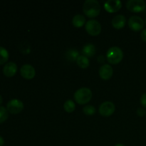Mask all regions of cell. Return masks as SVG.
<instances>
[{
    "mask_svg": "<svg viewBox=\"0 0 146 146\" xmlns=\"http://www.w3.org/2000/svg\"><path fill=\"white\" fill-rule=\"evenodd\" d=\"M83 10L89 18H94L100 14L101 6L96 0H86L83 6Z\"/></svg>",
    "mask_w": 146,
    "mask_h": 146,
    "instance_id": "6da1fadb",
    "label": "cell"
},
{
    "mask_svg": "<svg viewBox=\"0 0 146 146\" xmlns=\"http://www.w3.org/2000/svg\"><path fill=\"white\" fill-rule=\"evenodd\" d=\"M92 98V91L86 87L79 88L74 94V99L76 102L80 105H84L91 101Z\"/></svg>",
    "mask_w": 146,
    "mask_h": 146,
    "instance_id": "7a4b0ae2",
    "label": "cell"
},
{
    "mask_svg": "<svg viewBox=\"0 0 146 146\" xmlns=\"http://www.w3.org/2000/svg\"><path fill=\"white\" fill-rule=\"evenodd\" d=\"M107 60L111 64H118L123 58V52L121 48L113 46L108 50L106 53Z\"/></svg>",
    "mask_w": 146,
    "mask_h": 146,
    "instance_id": "3957f363",
    "label": "cell"
},
{
    "mask_svg": "<svg viewBox=\"0 0 146 146\" xmlns=\"http://www.w3.org/2000/svg\"><path fill=\"white\" fill-rule=\"evenodd\" d=\"M146 4L143 0H128L126 3V7L129 11L135 13H139L145 10Z\"/></svg>",
    "mask_w": 146,
    "mask_h": 146,
    "instance_id": "277c9868",
    "label": "cell"
},
{
    "mask_svg": "<svg viewBox=\"0 0 146 146\" xmlns=\"http://www.w3.org/2000/svg\"><path fill=\"white\" fill-rule=\"evenodd\" d=\"M86 30L91 36H98L101 33V25L96 19H91L86 23Z\"/></svg>",
    "mask_w": 146,
    "mask_h": 146,
    "instance_id": "5b68a950",
    "label": "cell"
},
{
    "mask_svg": "<svg viewBox=\"0 0 146 146\" xmlns=\"http://www.w3.org/2000/svg\"><path fill=\"white\" fill-rule=\"evenodd\" d=\"M7 109L10 113L18 114L24 109V104L19 99H12L7 104Z\"/></svg>",
    "mask_w": 146,
    "mask_h": 146,
    "instance_id": "8992f818",
    "label": "cell"
},
{
    "mask_svg": "<svg viewBox=\"0 0 146 146\" xmlns=\"http://www.w3.org/2000/svg\"><path fill=\"white\" fill-rule=\"evenodd\" d=\"M115 110V107L113 103H112L111 101H105L100 105L98 111L101 115L108 117L112 115Z\"/></svg>",
    "mask_w": 146,
    "mask_h": 146,
    "instance_id": "52a82bcc",
    "label": "cell"
},
{
    "mask_svg": "<svg viewBox=\"0 0 146 146\" xmlns=\"http://www.w3.org/2000/svg\"><path fill=\"white\" fill-rule=\"evenodd\" d=\"M128 26L133 31H139L143 29L144 21L138 16H132L128 19Z\"/></svg>",
    "mask_w": 146,
    "mask_h": 146,
    "instance_id": "ba28073f",
    "label": "cell"
},
{
    "mask_svg": "<svg viewBox=\"0 0 146 146\" xmlns=\"http://www.w3.org/2000/svg\"><path fill=\"white\" fill-rule=\"evenodd\" d=\"M20 73L23 78L26 79H31L36 75L35 68L30 64H24L21 67Z\"/></svg>",
    "mask_w": 146,
    "mask_h": 146,
    "instance_id": "9c48e42d",
    "label": "cell"
},
{
    "mask_svg": "<svg viewBox=\"0 0 146 146\" xmlns=\"http://www.w3.org/2000/svg\"><path fill=\"white\" fill-rule=\"evenodd\" d=\"M122 7V2L119 0H108L104 4V9L109 13L118 11Z\"/></svg>",
    "mask_w": 146,
    "mask_h": 146,
    "instance_id": "30bf717a",
    "label": "cell"
},
{
    "mask_svg": "<svg viewBox=\"0 0 146 146\" xmlns=\"http://www.w3.org/2000/svg\"><path fill=\"white\" fill-rule=\"evenodd\" d=\"M113 70L112 66L109 64H104L99 69L100 77L103 80H108L112 77Z\"/></svg>",
    "mask_w": 146,
    "mask_h": 146,
    "instance_id": "8fae6325",
    "label": "cell"
},
{
    "mask_svg": "<svg viewBox=\"0 0 146 146\" xmlns=\"http://www.w3.org/2000/svg\"><path fill=\"white\" fill-rule=\"evenodd\" d=\"M17 71V66L14 62H9L4 65L3 68V73L7 77H12Z\"/></svg>",
    "mask_w": 146,
    "mask_h": 146,
    "instance_id": "7c38bea8",
    "label": "cell"
},
{
    "mask_svg": "<svg viewBox=\"0 0 146 146\" xmlns=\"http://www.w3.org/2000/svg\"><path fill=\"white\" fill-rule=\"evenodd\" d=\"M126 23V19L125 16L122 14H118L115 16L112 19V25L116 29H121L123 28Z\"/></svg>",
    "mask_w": 146,
    "mask_h": 146,
    "instance_id": "4fadbf2b",
    "label": "cell"
},
{
    "mask_svg": "<svg viewBox=\"0 0 146 146\" xmlns=\"http://www.w3.org/2000/svg\"><path fill=\"white\" fill-rule=\"evenodd\" d=\"M83 55L86 57H93L96 54V46L93 44H87L83 47Z\"/></svg>",
    "mask_w": 146,
    "mask_h": 146,
    "instance_id": "5bb4252c",
    "label": "cell"
},
{
    "mask_svg": "<svg viewBox=\"0 0 146 146\" xmlns=\"http://www.w3.org/2000/svg\"><path fill=\"white\" fill-rule=\"evenodd\" d=\"M86 18L82 14H76L74 17L72 19V24L75 27L79 28L85 24Z\"/></svg>",
    "mask_w": 146,
    "mask_h": 146,
    "instance_id": "9a60e30c",
    "label": "cell"
},
{
    "mask_svg": "<svg viewBox=\"0 0 146 146\" xmlns=\"http://www.w3.org/2000/svg\"><path fill=\"white\" fill-rule=\"evenodd\" d=\"M66 57L70 61H76L79 57V52L76 48H70L66 53Z\"/></svg>",
    "mask_w": 146,
    "mask_h": 146,
    "instance_id": "2e32d148",
    "label": "cell"
},
{
    "mask_svg": "<svg viewBox=\"0 0 146 146\" xmlns=\"http://www.w3.org/2000/svg\"><path fill=\"white\" fill-rule=\"evenodd\" d=\"M76 63L79 67L81 68H86L89 66V59L88 57L85 56H79L78 59L76 60Z\"/></svg>",
    "mask_w": 146,
    "mask_h": 146,
    "instance_id": "e0dca14e",
    "label": "cell"
},
{
    "mask_svg": "<svg viewBox=\"0 0 146 146\" xmlns=\"http://www.w3.org/2000/svg\"><path fill=\"white\" fill-rule=\"evenodd\" d=\"M9 59V53L5 48L0 46V65L4 64Z\"/></svg>",
    "mask_w": 146,
    "mask_h": 146,
    "instance_id": "ac0fdd59",
    "label": "cell"
},
{
    "mask_svg": "<svg viewBox=\"0 0 146 146\" xmlns=\"http://www.w3.org/2000/svg\"><path fill=\"white\" fill-rule=\"evenodd\" d=\"M75 103L72 100H68L64 103V108L67 113H72L75 110Z\"/></svg>",
    "mask_w": 146,
    "mask_h": 146,
    "instance_id": "d6986e66",
    "label": "cell"
},
{
    "mask_svg": "<svg viewBox=\"0 0 146 146\" xmlns=\"http://www.w3.org/2000/svg\"><path fill=\"white\" fill-rule=\"evenodd\" d=\"M9 117L8 111L4 106H0V123L7 121Z\"/></svg>",
    "mask_w": 146,
    "mask_h": 146,
    "instance_id": "ffe728a7",
    "label": "cell"
},
{
    "mask_svg": "<svg viewBox=\"0 0 146 146\" xmlns=\"http://www.w3.org/2000/svg\"><path fill=\"white\" fill-rule=\"evenodd\" d=\"M83 112L86 115H93L96 113V108L91 105H87L83 108Z\"/></svg>",
    "mask_w": 146,
    "mask_h": 146,
    "instance_id": "44dd1931",
    "label": "cell"
},
{
    "mask_svg": "<svg viewBox=\"0 0 146 146\" xmlns=\"http://www.w3.org/2000/svg\"><path fill=\"white\" fill-rule=\"evenodd\" d=\"M136 113H137V114H138V115H139V116H141V117H143V116H144L145 115H146V112H145V109H144V108H138Z\"/></svg>",
    "mask_w": 146,
    "mask_h": 146,
    "instance_id": "7402d4cb",
    "label": "cell"
},
{
    "mask_svg": "<svg viewBox=\"0 0 146 146\" xmlns=\"http://www.w3.org/2000/svg\"><path fill=\"white\" fill-rule=\"evenodd\" d=\"M141 104L144 108H146V94H143L141 97Z\"/></svg>",
    "mask_w": 146,
    "mask_h": 146,
    "instance_id": "603a6c76",
    "label": "cell"
},
{
    "mask_svg": "<svg viewBox=\"0 0 146 146\" xmlns=\"http://www.w3.org/2000/svg\"><path fill=\"white\" fill-rule=\"evenodd\" d=\"M141 38H142L143 41H145L146 42V29L143 30L142 33H141Z\"/></svg>",
    "mask_w": 146,
    "mask_h": 146,
    "instance_id": "cb8c5ba5",
    "label": "cell"
},
{
    "mask_svg": "<svg viewBox=\"0 0 146 146\" xmlns=\"http://www.w3.org/2000/svg\"><path fill=\"white\" fill-rule=\"evenodd\" d=\"M105 61V58H104V56H99L98 57V61L99 63H104Z\"/></svg>",
    "mask_w": 146,
    "mask_h": 146,
    "instance_id": "d4e9b609",
    "label": "cell"
},
{
    "mask_svg": "<svg viewBox=\"0 0 146 146\" xmlns=\"http://www.w3.org/2000/svg\"><path fill=\"white\" fill-rule=\"evenodd\" d=\"M4 138H3L1 136H0V146H2L4 145Z\"/></svg>",
    "mask_w": 146,
    "mask_h": 146,
    "instance_id": "484cf974",
    "label": "cell"
},
{
    "mask_svg": "<svg viewBox=\"0 0 146 146\" xmlns=\"http://www.w3.org/2000/svg\"><path fill=\"white\" fill-rule=\"evenodd\" d=\"M2 101H3V98H2V96H1L0 95V105H1V104H2Z\"/></svg>",
    "mask_w": 146,
    "mask_h": 146,
    "instance_id": "4316f807",
    "label": "cell"
},
{
    "mask_svg": "<svg viewBox=\"0 0 146 146\" xmlns=\"http://www.w3.org/2000/svg\"><path fill=\"white\" fill-rule=\"evenodd\" d=\"M115 146H125L123 145V144H121V143H118V144H116V145H115Z\"/></svg>",
    "mask_w": 146,
    "mask_h": 146,
    "instance_id": "83f0119b",
    "label": "cell"
},
{
    "mask_svg": "<svg viewBox=\"0 0 146 146\" xmlns=\"http://www.w3.org/2000/svg\"><path fill=\"white\" fill-rule=\"evenodd\" d=\"M145 24H146V18H145Z\"/></svg>",
    "mask_w": 146,
    "mask_h": 146,
    "instance_id": "f1b7e54d",
    "label": "cell"
}]
</instances>
